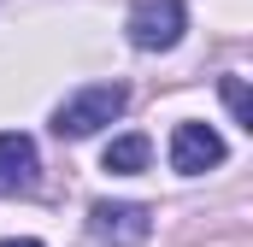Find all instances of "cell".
Wrapping results in <instances>:
<instances>
[{"instance_id":"obj_1","label":"cell","mask_w":253,"mask_h":247,"mask_svg":"<svg viewBox=\"0 0 253 247\" xmlns=\"http://www.w3.org/2000/svg\"><path fill=\"white\" fill-rule=\"evenodd\" d=\"M124 106H129V88H124V82L77 88L71 100H59V112H53V135H59V141H83V135H94L100 124H112Z\"/></svg>"},{"instance_id":"obj_2","label":"cell","mask_w":253,"mask_h":247,"mask_svg":"<svg viewBox=\"0 0 253 247\" xmlns=\"http://www.w3.org/2000/svg\"><path fill=\"white\" fill-rule=\"evenodd\" d=\"M129 47H141V53H165V47H177L183 41V30H189V6L183 0H135V12H129Z\"/></svg>"},{"instance_id":"obj_3","label":"cell","mask_w":253,"mask_h":247,"mask_svg":"<svg viewBox=\"0 0 253 247\" xmlns=\"http://www.w3.org/2000/svg\"><path fill=\"white\" fill-rule=\"evenodd\" d=\"M88 236L106 247H135L153 236V212L135 200H94L88 206Z\"/></svg>"},{"instance_id":"obj_4","label":"cell","mask_w":253,"mask_h":247,"mask_svg":"<svg viewBox=\"0 0 253 247\" xmlns=\"http://www.w3.org/2000/svg\"><path fill=\"white\" fill-rule=\"evenodd\" d=\"M224 153L230 147L212 124H177L171 129V171H183V177H200V171L224 165Z\"/></svg>"},{"instance_id":"obj_5","label":"cell","mask_w":253,"mask_h":247,"mask_svg":"<svg viewBox=\"0 0 253 247\" xmlns=\"http://www.w3.org/2000/svg\"><path fill=\"white\" fill-rule=\"evenodd\" d=\"M36 183V141L6 129L0 135V188H30Z\"/></svg>"},{"instance_id":"obj_6","label":"cell","mask_w":253,"mask_h":247,"mask_svg":"<svg viewBox=\"0 0 253 247\" xmlns=\"http://www.w3.org/2000/svg\"><path fill=\"white\" fill-rule=\"evenodd\" d=\"M147 153H153L147 135H112L106 153H100V165H106L112 177H135V171H147Z\"/></svg>"},{"instance_id":"obj_7","label":"cell","mask_w":253,"mask_h":247,"mask_svg":"<svg viewBox=\"0 0 253 247\" xmlns=\"http://www.w3.org/2000/svg\"><path fill=\"white\" fill-rule=\"evenodd\" d=\"M224 106H230V118L242 129H253V106H248V82L242 77H224Z\"/></svg>"},{"instance_id":"obj_8","label":"cell","mask_w":253,"mask_h":247,"mask_svg":"<svg viewBox=\"0 0 253 247\" xmlns=\"http://www.w3.org/2000/svg\"><path fill=\"white\" fill-rule=\"evenodd\" d=\"M0 247H42V242H30V236H12V242H0Z\"/></svg>"}]
</instances>
